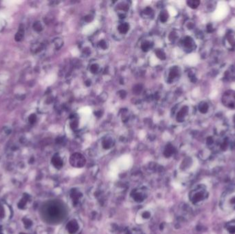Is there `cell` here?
I'll return each instance as SVG.
<instances>
[{
	"instance_id": "6da1fadb",
	"label": "cell",
	"mask_w": 235,
	"mask_h": 234,
	"mask_svg": "<svg viewBox=\"0 0 235 234\" xmlns=\"http://www.w3.org/2000/svg\"><path fill=\"white\" fill-rule=\"evenodd\" d=\"M46 214L50 220L58 221L63 216V210L57 203H50L46 207Z\"/></svg>"
},
{
	"instance_id": "7a4b0ae2",
	"label": "cell",
	"mask_w": 235,
	"mask_h": 234,
	"mask_svg": "<svg viewBox=\"0 0 235 234\" xmlns=\"http://www.w3.org/2000/svg\"><path fill=\"white\" fill-rule=\"evenodd\" d=\"M222 102L225 106L231 109H235V91H227L224 93Z\"/></svg>"
},
{
	"instance_id": "3957f363",
	"label": "cell",
	"mask_w": 235,
	"mask_h": 234,
	"mask_svg": "<svg viewBox=\"0 0 235 234\" xmlns=\"http://www.w3.org/2000/svg\"><path fill=\"white\" fill-rule=\"evenodd\" d=\"M85 158L80 153L73 154L70 157V163L72 166L76 168H81L85 164Z\"/></svg>"
},
{
	"instance_id": "277c9868",
	"label": "cell",
	"mask_w": 235,
	"mask_h": 234,
	"mask_svg": "<svg viewBox=\"0 0 235 234\" xmlns=\"http://www.w3.org/2000/svg\"><path fill=\"white\" fill-rule=\"evenodd\" d=\"M67 230L69 233H74L79 229V224L76 220H72L67 225Z\"/></svg>"
},
{
	"instance_id": "5b68a950",
	"label": "cell",
	"mask_w": 235,
	"mask_h": 234,
	"mask_svg": "<svg viewBox=\"0 0 235 234\" xmlns=\"http://www.w3.org/2000/svg\"><path fill=\"white\" fill-rule=\"evenodd\" d=\"M188 110H189V109L186 106H184L183 107H182V109L179 111V113H178V116H177L178 122H182L183 121L185 116H186L187 113H188Z\"/></svg>"
},
{
	"instance_id": "8992f818",
	"label": "cell",
	"mask_w": 235,
	"mask_h": 234,
	"mask_svg": "<svg viewBox=\"0 0 235 234\" xmlns=\"http://www.w3.org/2000/svg\"><path fill=\"white\" fill-rule=\"evenodd\" d=\"M183 46H184V47L186 48V49H189V50L193 49L194 44L193 40L192 39L191 37H190V36L185 37V39H183Z\"/></svg>"
},
{
	"instance_id": "52a82bcc",
	"label": "cell",
	"mask_w": 235,
	"mask_h": 234,
	"mask_svg": "<svg viewBox=\"0 0 235 234\" xmlns=\"http://www.w3.org/2000/svg\"><path fill=\"white\" fill-rule=\"evenodd\" d=\"M179 75V68L178 67H173L170 70L169 76H168V81L171 82L175 78Z\"/></svg>"
},
{
	"instance_id": "ba28073f",
	"label": "cell",
	"mask_w": 235,
	"mask_h": 234,
	"mask_svg": "<svg viewBox=\"0 0 235 234\" xmlns=\"http://www.w3.org/2000/svg\"><path fill=\"white\" fill-rule=\"evenodd\" d=\"M52 162L54 166L56 167L57 168H60L63 166V161H62V159L58 155L54 156L52 159Z\"/></svg>"
},
{
	"instance_id": "9c48e42d",
	"label": "cell",
	"mask_w": 235,
	"mask_h": 234,
	"mask_svg": "<svg viewBox=\"0 0 235 234\" xmlns=\"http://www.w3.org/2000/svg\"><path fill=\"white\" fill-rule=\"evenodd\" d=\"M174 151H175L174 147L172 146V145L168 144V146L166 147V148H165V150H164V156L167 157H169L172 154H173Z\"/></svg>"
},
{
	"instance_id": "30bf717a",
	"label": "cell",
	"mask_w": 235,
	"mask_h": 234,
	"mask_svg": "<svg viewBox=\"0 0 235 234\" xmlns=\"http://www.w3.org/2000/svg\"><path fill=\"white\" fill-rule=\"evenodd\" d=\"M113 141L112 139H105L102 142V146L105 149H109L110 148L113 146Z\"/></svg>"
},
{
	"instance_id": "8fae6325",
	"label": "cell",
	"mask_w": 235,
	"mask_h": 234,
	"mask_svg": "<svg viewBox=\"0 0 235 234\" xmlns=\"http://www.w3.org/2000/svg\"><path fill=\"white\" fill-rule=\"evenodd\" d=\"M24 35V30L23 26H21L20 27L19 31L17 32L14 38H15V40L17 41H20L23 39Z\"/></svg>"
},
{
	"instance_id": "7c38bea8",
	"label": "cell",
	"mask_w": 235,
	"mask_h": 234,
	"mask_svg": "<svg viewBox=\"0 0 235 234\" xmlns=\"http://www.w3.org/2000/svg\"><path fill=\"white\" fill-rule=\"evenodd\" d=\"M128 29H129V25L125 23L120 24L118 26V30L120 33H122V34H125V33H127L128 30Z\"/></svg>"
},
{
	"instance_id": "4fadbf2b",
	"label": "cell",
	"mask_w": 235,
	"mask_h": 234,
	"mask_svg": "<svg viewBox=\"0 0 235 234\" xmlns=\"http://www.w3.org/2000/svg\"><path fill=\"white\" fill-rule=\"evenodd\" d=\"M200 3L199 1H197V0H190V1L187 2V4L189 5L190 8H191L193 9H195L197 8L198 6H199Z\"/></svg>"
},
{
	"instance_id": "5bb4252c",
	"label": "cell",
	"mask_w": 235,
	"mask_h": 234,
	"mask_svg": "<svg viewBox=\"0 0 235 234\" xmlns=\"http://www.w3.org/2000/svg\"><path fill=\"white\" fill-rule=\"evenodd\" d=\"M199 110L201 113H207V111L208 110V105L207 103L205 102H201L199 104Z\"/></svg>"
},
{
	"instance_id": "9a60e30c",
	"label": "cell",
	"mask_w": 235,
	"mask_h": 234,
	"mask_svg": "<svg viewBox=\"0 0 235 234\" xmlns=\"http://www.w3.org/2000/svg\"><path fill=\"white\" fill-rule=\"evenodd\" d=\"M156 55L157 58L160 59V60H165V59H166V54H165L163 51H161L160 49L156 51Z\"/></svg>"
},
{
	"instance_id": "2e32d148",
	"label": "cell",
	"mask_w": 235,
	"mask_h": 234,
	"mask_svg": "<svg viewBox=\"0 0 235 234\" xmlns=\"http://www.w3.org/2000/svg\"><path fill=\"white\" fill-rule=\"evenodd\" d=\"M168 14L167 12H166V11H162L160 14V21L162 22V23H165V22L168 20Z\"/></svg>"
},
{
	"instance_id": "e0dca14e",
	"label": "cell",
	"mask_w": 235,
	"mask_h": 234,
	"mask_svg": "<svg viewBox=\"0 0 235 234\" xmlns=\"http://www.w3.org/2000/svg\"><path fill=\"white\" fill-rule=\"evenodd\" d=\"M150 47H151V45H150V43L148 42V41L144 42V43H143L142 44V46H141L142 50L143 51H144V52H148L150 48Z\"/></svg>"
},
{
	"instance_id": "ac0fdd59",
	"label": "cell",
	"mask_w": 235,
	"mask_h": 234,
	"mask_svg": "<svg viewBox=\"0 0 235 234\" xmlns=\"http://www.w3.org/2000/svg\"><path fill=\"white\" fill-rule=\"evenodd\" d=\"M142 90V86L141 84H136L135 85V86L134 87V89H133V92L136 95H138L141 93Z\"/></svg>"
},
{
	"instance_id": "d6986e66",
	"label": "cell",
	"mask_w": 235,
	"mask_h": 234,
	"mask_svg": "<svg viewBox=\"0 0 235 234\" xmlns=\"http://www.w3.org/2000/svg\"><path fill=\"white\" fill-rule=\"evenodd\" d=\"M54 46H55V47H56L57 49H59V48H61V46H63V41H62L59 38L55 39L54 41Z\"/></svg>"
},
{
	"instance_id": "ffe728a7",
	"label": "cell",
	"mask_w": 235,
	"mask_h": 234,
	"mask_svg": "<svg viewBox=\"0 0 235 234\" xmlns=\"http://www.w3.org/2000/svg\"><path fill=\"white\" fill-rule=\"evenodd\" d=\"M33 28H34L36 31L37 32H39V31H41L42 30V25L40 23L39 21H36L35 23L33 24Z\"/></svg>"
},
{
	"instance_id": "44dd1931",
	"label": "cell",
	"mask_w": 235,
	"mask_h": 234,
	"mask_svg": "<svg viewBox=\"0 0 235 234\" xmlns=\"http://www.w3.org/2000/svg\"><path fill=\"white\" fill-rule=\"evenodd\" d=\"M99 67L97 64H93L90 67V72L92 73H96L98 71Z\"/></svg>"
},
{
	"instance_id": "7402d4cb",
	"label": "cell",
	"mask_w": 235,
	"mask_h": 234,
	"mask_svg": "<svg viewBox=\"0 0 235 234\" xmlns=\"http://www.w3.org/2000/svg\"><path fill=\"white\" fill-rule=\"evenodd\" d=\"M99 46H100L102 49L103 50H105L106 48L107 47V43H106V41L105 40H101L100 42H99Z\"/></svg>"
},
{
	"instance_id": "603a6c76",
	"label": "cell",
	"mask_w": 235,
	"mask_h": 234,
	"mask_svg": "<svg viewBox=\"0 0 235 234\" xmlns=\"http://www.w3.org/2000/svg\"><path fill=\"white\" fill-rule=\"evenodd\" d=\"M78 126H79V122H78V121H76V120L72 121L71 122V124H70V126H71V128L72 129L77 128V127H78Z\"/></svg>"
},
{
	"instance_id": "cb8c5ba5",
	"label": "cell",
	"mask_w": 235,
	"mask_h": 234,
	"mask_svg": "<svg viewBox=\"0 0 235 234\" xmlns=\"http://www.w3.org/2000/svg\"><path fill=\"white\" fill-rule=\"evenodd\" d=\"M36 116H35V115H31V116L29 117V121H30V122L31 124H34L35 122H36Z\"/></svg>"
},
{
	"instance_id": "d4e9b609",
	"label": "cell",
	"mask_w": 235,
	"mask_h": 234,
	"mask_svg": "<svg viewBox=\"0 0 235 234\" xmlns=\"http://www.w3.org/2000/svg\"><path fill=\"white\" fill-rule=\"evenodd\" d=\"M118 94H119L120 97L121 98H122V99H124V98H125V97H126L127 93H126L125 91L121 90V91H120L118 92Z\"/></svg>"
},
{
	"instance_id": "484cf974",
	"label": "cell",
	"mask_w": 235,
	"mask_h": 234,
	"mask_svg": "<svg viewBox=\"0 0 235 234\" xmlns=\"http://www.w3.org/2000/svg\"><path fill=\"white\" fill-rule=\"evenodd\" d=\"M201 199H202V195L198 194L195 195V196L194 197L193 200H195V201H199V200H200Z\"/></svg>"
},
{
	"instance_id": "4316f807",
	"label": "cell",
	"mask_w": 235,
	"mask_h": 234,
	"mask_svg": "<svg viewBox=\"0 0 235 234\" xmlns=\"http://www.w3.org/2000/svg\"><path fill=\"white\" fill-rule=\"evenodd\" d=\"M152 12H153V11H152V9L150 8H149V7H147V8H146V9L145 10V14H149H149H151Z\"/></svg>"
},
{
	"instance_id": "83f0119b",
	"label": "cell",
	"mask_w": 235,
	"mask_h": 234,
	"mask_svg": "<svg viewBox=\"0 0 235 234\" xmlns=\"http://www.w3.org/2000/svg\"><path fill=\"white\" fill-rule=\"evenodd\" d=\"M93 19V17L91 15H88V16H86L85 18V20L87 21V22H90L91 20Z\"/></svg>"
},
{
	"instance_id": "f1b7e54d",
	"label": "cell",
	"mask_w": 235,
	"mask_h": 234,
	"mask_svg": "<svg viewBox=\"0 0 235 234\" xmlns=\"http://www.w3.org/2000/svg\"><path fill=\"white\" fill-rule=\"evenodd\" d=\"M207 29H208V32H212V31H213V28H212V26L211 24H208V25Z\"/></svg>"
},
{
	"instance_id": "f546056e",
	"label": "cell",
	"mask_w": 235,
	"mask_h": 234,
	"mask_svg": "<svg viewBox=\"0 0 235 234\" xmlns=\"http://www.w3.org/2000/svg\"><path fill=\"white\" fill-rule=\"evenodd\" d=\"M212 142H213V139H212V137H208V138L207 139V143L208 144H211Z\"/></svg>"
},
{
	"instance_id": "4dcf8cb0",
	"label": "cell",
	"mask_w": 235,
	"mask_h": 234,
	"mask_svg": "<svg viewBox=\"0 0 235 234\" xmlns=\"http://www.w3.org/2000/svg\"><path fill=\"white\" fill-rule=\"evenodd\" d=\"M85 84L86 86H87V87L90 86V85H91V80H86V81H85Z\"/></svg>"
},
{
	"instance_id": "1f68e13d",
	"label": "cell",
	"mask_w": 235,
	"mask_h": 234,
	"mask_svg": "<svg viewBox=\"0 0 235 234\" xmlns=\"http://www.w3.org/2000/svg\"><path fill=\"white\" fill-rule=\"evenodd\" d=\"M229 231H230V233H235V226H233V227H231V228L230 229Z\"/></svg>"
},
{
	"instance_id": "d6a6232c",
	"label": "cell",
	"mask_w": 235,
	"mask_h": 234,
	"mask_svg": "<svg viewBox=\"0 0 235 234\" xmlns=\"http://www.w3.org/2000/svg\"><path fill=\"white\" fill-rule=\"evenodd\" d=\"M95 115H96V116L98 117H100L101 116V111H97V112L95 113Z\"/></svg>"
},
{
	"instance_id": "836d02e7",
	"label": "cell",
	"mask_w": 235,
	"mask_h": 234,
	"mask_svg": "<svg viewBox=\"0 0 235 234\" xmlns=\"http://www.w3.org/2000/svg\"><path fill=\"white\" fill-rule=\"evenodd\" d=\"M227 146V143L226 142H224L223 144V145L221 146V148H223V149H226V148Z\"/></svg>"
},
{
	"instance_id": "e575fe53",
	"label": "cell",
	"mask_w": 235,
	"mask_h": 234,
	"mask_svg": "<svg viewBox=\"0 0 235 234\" xmlns=\"http://www.w3.org/2000/svg\"><path fill=\"white\" fill-rule=\"evenodd\" d=\"M124 17H125V15H124V14H120V19H124Z\"/></svg>"
},
{
	"instance_id": "d590c367",
	"label": "cell",
	"mask_w": 235,
	"mask_h": 234,
	"mask_svg": "<svg viewBox=\"0 0 235 234\" xmlns=\"http://www.w3.org/2000/svg\"><path fill=\"white\" fill-rule=\"evenodd\" d=\"M234 122H235V116L234 117Z\"/></svg>"
},
{
	"instance_id": "8d00e7d4",
	"label": "cell",
	"mask_w": 235,
	"mask_h": 234,
	"mask_svg": "<svg viewBox=\"0 0 235 234\" xmlns=\"http://www.w3.org/2000/svg\"><path fill=\"white\" fill-rule=\"evenodd\" d=\"M22 234H24V233H22Z\"/></svg>"
}]
</instances>
